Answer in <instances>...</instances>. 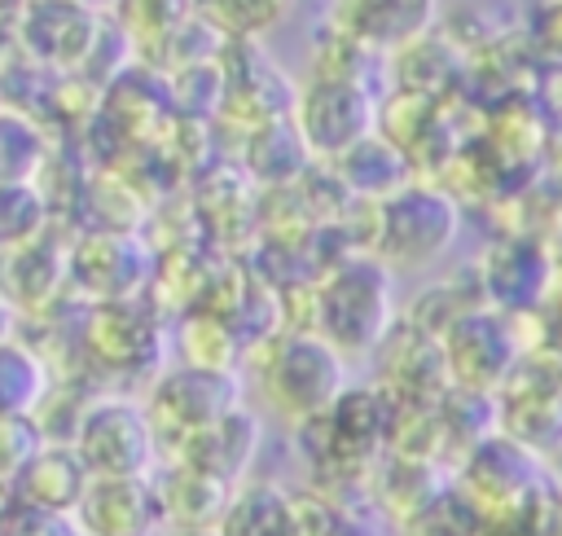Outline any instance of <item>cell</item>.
Instances as JSON below:
<instances>
[{"label": "cell", "mask_w": 562, "mask_h": 536, "mask_svg": "<svg viewBox=\"0 0 562 536\" xmlns=\"http://www.w3.org/2000/svg\"><path fill=\"white\" fill-rule=\"evenodd\" d=\"M395 325V281L382 255H356L316 286V330L342 356H369Z\"/></svg>", "instance_id": "1"}, {"label": "cell", "mask_w": 562, "mask_h": 536, "mask_svg": "<svg viewBox=\"0 0 562 536\" xmlns=\"http://www.w3.org/2000/svg\"><path fill=\"white\" fill-rule=\"evenodd\" d=\"M391 417H395V409H391L386 387H342L325 413H316L299 426H303V444H307L316 470H325L329 479H356L386 448Z\"/></svg>", "instance_id": "2"}, {"label": "cell", "mask_w": 562, "mask_h": 536, "mask_svg": "<svg viewBox=\"0 0 562 536\" xmlns=\"http://www.w3.org/2000/svg\"><path fill=\"white\" fill-rule=\"evenodd\" d=\"M259 387H263V400L281 417L307 422V417L325 413L338 400V391L347 387V356L321 330L285 334V338L268 343Z\"/></svg>", "instance_id": "3"}, {"label": "cell", "mask_w": 562, "mask_h": 536, "mask_svg": "<svg viewBox=\"0 0 562 536\" xmlns=\"http://www.w3.org/2000/svg\"><path fill=\"white\" fill-rule=\"evenodd\" d=\"M70 444L79 448V457L92 474H154L158 453H162L158 431L149 422V409L132 395L88 400L79 409Z\"/></svg>", "instance_id": "4"}, {"label": "cell", "mask_w": 562, "mask_h": 536, "mask_svg": "<svg viewBox=\"0 0 562 536\" xmlns=\"http://www.w3.org/2000/svg\"><path fill=\"white\" fill-rule=\"evenodd\" d=\"M461 233L457 202L435 185H400L378 202V255L391 268L435 264Z\"/></svg>", "instance_id": "5"}, {"label": "cell", "mask_w": 562, "mask_h": 536, "mask_svg": "<svg viewBox=\"0 0 562 536\" xmlns=\"http://www.w3.org/2000/svg\"><path fill=\"white\" fill-rule=\"evenodd\" d=\"M233 404H241L237 378L228 369H198V365H180V369L154 378V387L145 395V409H149L162 453H176L189 435H198L202 426L224 417Z\"/></svg>", "instance_id": "6"}, {"label": "cell", "mask_w": 562, "mask_h": 536, "mask_svg": "<svg viewBox=\"0 0 562 536\" xmlns=\"http://www.w3.org/2000/svg\"><path fill=\"white\" fill-rule=\"evenodd\" d=\"M378 105L356 75H316L294 101V127L303 145L321 158H338L364 136H373Z\"/></svg>", "instance_id": "7"}, {"label": "cell", "mask_w": 562, "mask_h": 536, "mask_svg": "<svg viewBox=\"0 0 562 536\" xmlns=\"http://www.w3.org/2000/svg\"><path fill=\"white\" fill-rule=\"evenodd\" d=\"M443 369H448V382H457L465 395H487L505 382V373L514 369V338L509 330L487 316V312H465L457 316L443 338Z\"/></svg>", "instance_id": "8"}, {"label": "cell", "mask_w": 562, "mask_h": 536, "mask_svg": "<svg viewBox=\"0 0 562 536\" xmlns=\"http://www.w3.org/2000/svg\"><path fill=\"white\" fill-rule=\"evenodd\" d=\"M470 466L461 474V496L474 505V514L483 518V527H505V518L522 514L527 501L536 496L527 470H531V457L527 448L509 444V439H496V444H479L470 448Z\"/></svg>", "instance_id": "9"}, {"label": "cell", "mask_w": 562, "mask_h": 536, "mask_svg": "<svg viewBox=\"0 0 562 536\" xmlns=\"http://www.w3.org/2000/svg\"><path fill=\"white\" fill-rule=\"evenodd\" d=\"M75 523L88 536H154L158 523H167L154 474H92Z\"/></svg>", "instance_id": "10"}, {"label": "cell", "mask_w": 562, "mask_h": 536, "mask_svg": "<svg viewBox=\"0 0 562 536\" xmlns=\"http://www.w3.org/2000/svg\"><path fill=\"white\" fill-rule=\"evenodd\" d=\"M162 347V330L132 299L97 303L83 321V351L110 373H149Z\"/></svg>", "instance_id": "11"}, {"label": "cell", "mask_w": 562, "mask_h": 536, "mask_svg": "<svg viewBox=\"0 0 562 536\" xmlns=\"http://www.w3.org/2000/svg\"><path fill=\"white\" fill-rule=\"evenodd\" d=\"M439 0H334L329 26L356 40L364 53H400L430 35Z\"/></svg>", "instance_id": "12"}, {"label": "cell", "mask_w": 562, "mask_h": 536, "mask_svg": "<svg viewBox=\"0 0 562 536\" xmlns=\"http://www.w3.org/2000/svg\"><path fill=\"white\" fill-rule=\"evenodd\" d=\"M70 281L97 303L132 299L145 281V255L123 233H92L70 250Z\"/></svg>", "instance_id": "13"}, {"label": "cell", "mask_w": 562, "mask_h": 536, "mask_svg": "<svg viewBox=\"0 0 562 536\" xmlns=\"http://www.w3.org/2000/svg\"><path fill=\"white\" fill-rule=\"evenodd\" d=\"M259 444H263L259 417L246 404H233L224 417H215L211 426H202L198 435H189L167 457H184V461H193V466H202V470H211V474H220L228 483H241L246 470L259 457Z\"/></svg>", "instance_id": "14"}, {"label": "cell", "mask_w": 562, "mask_h": 536, "mask_svg": "<svg viewBox=\"0 0 562 536\" xmlns=\"http://www.w3.org/2000/svg\"><path fill=\"white\" fill-rule=\"evenodd\" d=\"M88 479H92V470L83 466V457L70 439H53V444L44 439L13 488L35 514H75Z\"/></svg>", "instance_id": "15"}, {"label": "cell", "mask_w": 562, "mask_h": 536, "mask_svg": "<svg viewBox=\"0 0 562 536\" xmlns=\"http://www.w3.org/2000/svg\"><path fill=\"white\" fill-rule=\"evenodd\" d=\"M158 501H162V518L176 527H215L220 514L228 510V496L237 483L184 461V457H167L154 474Z\"/></svg>", "instance_id": "16"}, {"label": "cell", "mask_w": 562, "mask_h": 536, "mask_svg": "<svg viewBox=\"0 0 562 536\" xmlns=\"http://www.w3.org/2000/svg\"><path fill=\"white\" fill-rule=\"evenodd\" d=\"M66 277H70V255L61 246H53L44 233L31 237V242H18L9 250H0V294L18 312L48 308Z\"/></svg>", "instance_id": "17"}, {"label": "cell", "mask_w": 562, "mask_h": 536, "mask_svg": "<svg viewBox=\"0 0 562 536\" xmlns=\"http://www.w3.org/2000/svg\"><path fill=\"white\" fill-rule=\"evenodd\" d=\"M215 536H299L294 492L277 483H241L215 523Z\"/></svg>", "instance_id": "18"}, {"label": "cell", "mask_w": 562, "mask_h": 536, "mask_svg": "<svg viewBox=\"0 0 562 536\" xmlns=\"http://www.w3.org/2000/svg\"><path fill=\"white\" fill-rule=\"evenodd\" d=\"M342 167V180L356 189V193H369V198H391L400 185H408V167H404V154L400 145L382 141L378 132L364 136L360 145H351L347 154L334 158Z\"/></svg>", "instance_id": "19"}, {"label": "cell", "mask_w": 562, "mask_h": 536, "mask_svg": "<svg viewBox=\"0 0 562 536\" xmlns=\"http://www.w3.org/2000/svg\"><path fill=\"white\" fill-rule=\"evenodd\" d=\"M48 400V365L18 338L0 343V413H35Z\"/></svg>", "instance_id": "20"}, {"label": "cell", "mask_w": 562, "mask_h": 536, "mask_svg": "<svg viewBox=\"0 0 562 536\" xmlns=\"http://www.w3.org/2000/svg\"><path fill=\"white\" fill-rule=\"evenodd\" d=\"M48 158V141L31 114L0 105V180H35Z\"/></svg>", "instance_id": "21"}, {"label": "cell", "mask_w": 562, "mask_h": 536, "mask_svg": "<svg viewBox=\"0 0 562 536\" xmlns=\"http://www.w3.org/2000/svg\"><path fill=\"white\" fill-rule=\"evenodd\" d=\"M48 228V202L35 180H0V250Z\"/></svg>", "instance_id": "22"}, {"label": "cell", "mask_w": 562, "mask_h": 536, "mask_svg": "<svg viewBox=\"0 0 562 536\" xmlns=\"http://www.w3.org/2000/svg\"><path fill=\"white\" fill-rule=\"evenodd\" d=\"M408 536H483V518L474 514V505L457 492V488H439L426 505H417L404 518Z\"/></svg>", "instance_id": "23"}, {"label": "cell", "mask_w": 562, "mask_h": 536, "mask_svg": "<svg viewBox=\"0 0 562 536\" xmlns=\"http://www.w3.org/2000/svg\"><path fill=\"white\" fill-rule=\"evenodd\" d=\"M193 4L206 22H215L224 35L237 40H255L290 13V0H193Z\"/></svg>", "instance_id": "24"}, {"label": "cell", "mask_w": 562, "mask_h": 536, "mask_svg": "<svg viewBox=\"0 0 562 536\" xmlns=\"http://www.w3.org/2000/svg\"><path fill=\"white\" fill-rule=\"evenodd\" d=\"M44 431L31 413H0V488H13L26 461L40 453Z\"/></svg>", "instance_id": "25"}, {"label": "cell", "mask_w": 562, "mask_h": 536, "mask_svg": "<svg viewBox=\"0 0 562 536\" xmlns=\"http://www.w3.org/2000/svg\"><path fill=\"white\" fill-rule=\"evenodd\" d=\"M294 505H299V536H360L347 510L316 492H294Z\"/></svg>", "instance_id": "26"}, {"label": "cell", "mask_w": 562, "mask_h": 536, "mask_svg": "<svg viewBox=\"0 0 562 536\" xmlns=\"http://www.w3.org/2000/svg\"><path fill=\"white\" fill-rule=\"evenodd\" d=\"M13 316H18V308L0 294V343H4V338H13Z\"/></svg>", "instance_id": "27"}, {"label": "cell", "mask_w": 562, "mask_h": 536, "mask_svg": "<svg viewBox=\"0 0 562 536\" xmlns=\"http://www.w3.org/2000/svg\"><path fill=\"white\" fill-rule=\"evenodd\" d=\"M0 9H18V0H0Z\"/></svg>", "instance_id": "28"}, {"label": "cell", "mask_w": 562, "mask_h": 536, "mask_svg": "<svg viewBox=\"0 0 562 536\" xmlns=\"http://www.w3.org/2000/svg\"><path fill=\"white\" fill-rule=\"evenodd\" d=\"M492 536H505V532H492Z\"/></svg>", "instance_id": "29"}]
</instances>
